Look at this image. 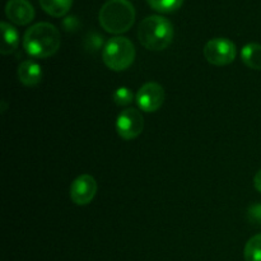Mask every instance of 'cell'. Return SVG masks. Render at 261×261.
Returning <instances> with one entry per match:
<instances>
[{"label": "cell", "instance_id": "cell-1", "mask_svg": "<svg viewBox=\"0 0 261 261\" xmlns=\"http://www.w3.org/2000/svg\"><path fill=\"white\" fill-rule=\"evenodd\" d=\"M60 45V32L48 22L31 25L23 36V48L28 55L36 59H46L55 55Z\"/></svg>", "mask_w": 261, "mask_h": 261}, {"label": "cell", "instance_id": "cell-10", "mask_svg": "<svg viewBox=\"0 0 261 261\" xmlns=\"http://www.w3.org/2000/svg\"><path fill=\"white\" fill-rule=\"evenodd\" d=\"M17 75L23 86L35 87L42 81V68L35 60H24L18 66Z\"/></svg>", "mask_w": 261, "mask_h": 261}, {"label": "cell", "instance_id": "cell-3", "mask_svg": "<svg viewBox=\"0 0 261 261\" xmlns=\"http://www.w3.org/2000/svg\"><path fill=\"white\" fill-rule=\"evenodd\" d=\"M138 38L147 50L162 51L172 42L173 25L162 15H150L140 22Z\"/></svg>", "mask_w": 261, "mask_h": 261}, {"label": "cell", "instance_id": "cell-11", "mask_svg": "<svg viewBox=\"0 0 261 261\" xmlns=\"http://www.w3.org/2000/svg\"><path fill=\"white\" fill-rule=\"evenodd\" d=\"M0 27H2L3 33V42L0 53L3 55H10V54H13L17 50L18 45H19V35H18V31L10 23L2 22Z\"/></svg>", "mask_w": 261, "mask_h": 261}, {"label": "cell", "instance_id": "cell-12", "mask_svg": "<svg viewBox=\"0 0 261 261\" xmlns=\"http://www.w3.org/2000/svg\"><path fill=\"white\" fill-rule=\"evenodd\" d=\"M241 59L247 68L252 70H261V45L260 43H247L241 50Z\"/></svg>", "mask_w": 261, "mask_h": 261}, {"label": "cell", "instance_id": "cell-9", "mask_svg": "<svg viewBox=\"0 0 261 261\" xmlns=\"http://www.w3.org/2000/svg\"><path fill=\"white\" fill-rule=\"evenodd\" d=\"M5 15L17 25H27L35 18V8L28 0H8Z\"/></svg>", "mask_w": 261, "mask_h": 261}, {"label": "cell", "instance_id": "cell-16", "mask_svg": "<svg viewBox=\"0 0 261 261\" xmlns=\"http://www.w3.org/2000/svg\"><path fill=\"white\" fill-rule=\"evenodd\" d=\"M112 99H114V102L117 106L124 107L132 103L133 99H134V94H133V92L130 91L129 88H126V87H120V88H117L116 91L114 92Z\"/></svg>", "mask_w": 261, "mask_h": 261}, {"label": "cell", "instance_id": "cell-6", "mask_svg": "<svg viewBox=\"0 0 261 261\" xmlns=\"http://www.w3.org/2000/svg\"><path fill=\"white\" fill-rule=\"evenodd\" d=\"M144 129V119L140 111L126 109L116 119V132L124 140H133L139 137Z\"/></svg>", "mask_w": 261, "mask_h": 261}, {"label": "cell", "instance_id": "cell-8", "mask_svg": "<svg viewBox=\"0 0 261 261\" xmlns=\"http://www.w3.org/2000/svg\"><path fill=\"white\" fill-rule=\"evenodd\" d=\"M97 194V182L88 173L78 176L70 185V199L76 205H87Z\"/></svg>", "mask_w": 261, "mask_h": 261}, {"label": "cell", "instance_id": "cell-18", "mask_svg": "<svg viewBox=\"0 0 261 261\" xmlns=\"http://www.w3.org/2000/svg\"><path fill=\"white\" fill-rule=\"evenodd\" d=\"M254 186L255 189H256L259 193H261V170H259L256 172V175H255L254 177Z\"/></svg>", "mask_w": 261, "mask_h": 261}, {"label": "cell", "instance_id": "cell-4", "mask_svg": "<svg viewBox=\"0 0 261 261\" xmlns=\"http://www.w3.org/2000/svg\"><path fill=\"white\" fill-rule=\"evenodd\" d=\"M105 65L114 71L126 70L135 60L134 43L126 37L116 36L107 41L102 51Z\"/></svg>", "mask_w": 261, "mask_h": 261}, {"label": "cell", "instance_id": "cell-13", "mask_svg": "<svg viewBox=\"0 0 261 261\" xmlns=\"http://www.w3.org/2000/svg\"><path fill=\"white\" fill-rule=\"evenodd\" d=\"M40 5L48 15L60 18L70 10L73 0H40Z\"/></svg>", "mask_w": 261, "mask_h": 261}, {"label": "cell", "instance_id": "cell-15", "mask_svg": "<svg viewBox=\"0 0 261 261\" xmlns=\"http://www.w3.org/2000/svg\"><path fill=\"white\" fill-rule=\"evenodd\" d=\"M147 3L155 12L168 14L180 9L181 5L184 4V0H147Z\"/></svg>", "mask_w": 261, "mask_h": 261}, {"label": "cell", "instance_id": "cell-14", "mask_svg": "<svg viewBox=\"0 0 261 261\" xmlns=\"http://www.w3.org/2000/svg\"><path fill=\"white\" fill-rule=\"evenodd\" d=\"M244 257L246 261H261V233L255 234L245 245Z\"/></svg>", "mask_w": 261, "mask_h": 261}, {"label": "cell", "instance_id": "cell-5", "mask_svg": "<svg viewBox=\"0 0 261 261\" xmlns=\"http://www.w3.org/2000/svg\"><path fill=\"white\" fill-rule=\"evenodd\" d=\"M204 56L212 65H228L236 58V45L228 38H212L204 46Z\"/></svg>", "mask_w": 261, "mask_h": 261}, {"label": "cell", "instance_id": "cell-7", "mask_svg": "<svg viewBox=\"0 0 261 261\" xmlns=\"http://www.w3.org/2000/svg\"><path fill=\"white\" fill-rule=\"evenodd\" d=\"M135 102L142 111L148 114L158 111L165 102V89L155 82H148L137 92Z\"/></svg>", "mask_w": 261, "mask_h": 261}, {"label": "cell", "instance_id": "cell-17", "mask_svg": "<svg viewBox=\"0 0 261 261\" xmlns=\"http://www.w3.org/2000/svg\"><path fill=\"white\" fill-rule=\"evenodd\" d=\"M247 218L255 226L261 227V204H252L247 209Z\"/></svg>", "mask_w": 261, "mask_h": 261}, {"label": "cell", "instance_id": "cell-2", "mask_svg": "<svg viewBox=\"0 0 261 261\" xmlns=\"http://www.w3.org/2000/svg\"><path fill=\"white\" fill-rule=\"evenodd\" d=\"M101 27L112 35L127 32L135 22V8L129 0H109L98 13Z\"/></svg>", "mask_w": 261, "mask_h": 261}]
</instances>
